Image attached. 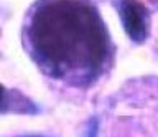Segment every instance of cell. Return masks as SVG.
<instances>
[{"label":"cell","instance_id":"obj_1","mask_svg":"<svg viewBox=\"0 0 158 137\" xmlns=\"http://www.w3.org/2000/svg\"><path fill=\"white\" fill-rule=\"evenodd\" d=\"M28 40L38 63L59 79L91 81L109 56L101 15L86 0H46L33 13Z\"/></svg>","mask_w":158,"mask_h":137},{"label":"cell","instance_id":"obj_2","mask_svg":"<svg viewBox=\"0 0 158 137\" xmlns=\"http://www.w3.org/2000/svg\"><path fill=\"white\" fill-rule=\"evenodd\" d=\"M118 13L123 30L132 41L142 43L148 38L150 32V15L148 8L138 0H120Z\"/></svg>","mask_w":158,"mask_h":137},{"label":"cell","instance_id":"obj_3","mask_svg":"<svg viewBox=\"0 0 158 137\" xmlns=\"http://www.w3.org/2000/svg\"><path fill=\"white\" fill-rule=\"evenodd\" d=\"M7 89L0 84V109H3V106H7Z\"/></svg>","mask_w":158,"mask_h":137},{"label":"cell","instance_id":"obj_4","mask_svg":"<svg viewBox=\"0 0 158 137\" xmlns=\"http://www.w3.org/2000/svg\"><path fill=\"white\" fill-rule=\"evenodd\" d=\"M28 137H36V135H28Z\"/></svg>","mask_w":158,"mask_h":137}]
</instances>
